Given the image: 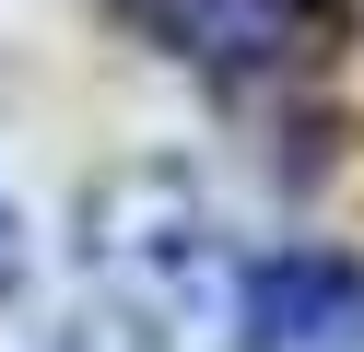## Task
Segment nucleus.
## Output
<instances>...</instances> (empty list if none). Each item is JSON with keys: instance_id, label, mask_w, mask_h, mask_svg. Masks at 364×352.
Segmentation results:
<instances>
[{"instance_id": "nucleus-1", "label": "nucleus", "mask_w": 364, "mask_h": 352, "mask_svg": "<svg viewBox=\"0 0 364 352\" xmlns=\"http://www.w3.org/2000/svg\"><path fill=\"white\" fill-rule=\"evenodd\" d=\"M235 247L176 164L82 200V352H235Z\"/></svg>"}, {"instance_id": "nucleus-2", "label": "nucleus", "mask_w": 364, "mask_h": 352, "mask_svg": "<svg viewBox=\"0 0 364 352\" xmlns=\"http://www.w3.org/2000/svg\"><path fill=\"white\" fill-rule=\"evenodd\" d=\"M129 23H141L165 59H188L200 82H294V70L341 59V36H353V0H118Z\"/></svg>"}, {"instance_id": "nucleus-3", "label": "nucleus", "mask_w": 364, "mask_h": 352, "mask_svg": "<svg viewBox=\"0 0 364 352\" xmlns=\"http://www.w3.org/2000/svg\"><path fill=\"white\" fill-rule=\"evenodd\" d=\"M235 352H364V258L270 247L235 282Z\"/></svg>"}, {"instance_id": "nucleus-4", "label": "nucleus", "mask_w": 364, "mask_h": 352, "mask_svg": "<svg viewBox=\"0 0 364 352\" xmlns=\"http://www.w3.org/2000/svg\"><path fill=\"white\" fill-rule=\"evenodd\" d=\"M12 282H24V211L0 200V294H12Z\"/></svg>"}]
</instances>
